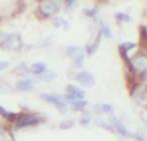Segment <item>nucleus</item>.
Listing matches in <instances>:
<instances>
[{"instance_id": "nucleus-1", "label": "nucleus", "mask_w": 147, "mask_h": 141, "mask_svg": "<svg viewBox=\"0 0 147 141\" xmlns=\"http://www.w3.org/2000/svg\"><path fill=\"white\" fill-rule=\"evenodd\" d=\"M0 45L7 51H19L22 47L21 37L17 33L0 32Z\"/></svg>"}, {"instance_id": "nucleus-2", "label": "nucleus", "mask_w": 147, "mask_h": 141, "mask_svg": "<svg viewBox=\"0 0 147 141\" xmlns=\"http://www.w3.org/2000/svg\"><path fill=\"white\" fill-rule=\"evenodd\" d=\"M61 8V2L59 0H45L39 5V10L45 16H49L57 13Z\"/></svg>"}, {"instance_id": "nucleus-3", "label": "nucleus", "mask_w": 147, "mask_h": 141, "mask_svg": "<svg viewBox=\"0 0 147 141\" xmlns=\"http://www.w3.org/2000/svg\"><path fill=\"white\" fill-rule=\"evenodd\" d=\"M67 55H69L71 59L74 61L76 67H81L84 63V53L79 47H74V45H69L67 49Z\"/></svg>"}, {"instance_id": "nucleus-4", "label": "nucleus", "mask_w": 147, "mask_h": 141, "mask_svg": "<svg viewBox=\"0 0 147 141\" xmlns=\"http://www.w3.org/2000/svg\"><path fill=\"white\" fill-rule=\"evenodd\" d=\"M41 99L49 103H51L55 106H57L61 110H65L67 109V103L65 101V98L61 96H57V95H49V94H41Z\"/></svg>"}, {"instance_id": "nucleus-5", "label": "nucleus", "mask_w": 147, "mask_h": 141, "mask_svg": "<svg viewBox=\"0 0 147 141\" xmlns=\"http://www.w3.org/2000/svg\"><path fill=\"white\" fill-rule=\"evenodd\" d=\"M67 100H83L86 96V93L84 90L76 86H73V85H69L67 87Z\"/></svg>"}, {"instance_id": "nucleus-6", "label": "nucleus", "mask_w": 147, "mask_h": 141, "mask_svg": "<svg viewBox=\"0 0 147 141\" xmlns=\"http://www.w3.org/2000/svg\"><path fill=\"white\" fill-rule=\"evenodd\" d=\"M76 80L82 86L87 87V88H91V87H93L95 85V79L93 77V75L90 74L89 72H86V71L79 73L76 77Z\"/></svg>"}, {"instance_id": "nucleus-7", "label": "nucleus", "mask_w": 147, "mask_h": 141, "mask_svg": "<svg viewBox=\"0 0 147 141\" xmlns=\"http://www.w3.org/2000/svg\"><path fill=\"white\" fill-rule=\"evenodd\" d=\"M39 122V119L32 115H23L17 120L16 128H24V127L32 126Z\"/></svg>"}, {"instance_id": "nucleus-8", "label": "nucleus", "mask_w": 147, "mask_h": 141, "mask_svg": "<svg viewBox=\"0 0 147 141\" xmlns=\"http://www.w3.org/2000/svg\"><path fill=\"white\" fill-rule=\"evenodd\" d=\"M131 67L138 72H144L147 69V61L144 57H139L138 59H135L133 63H131Z\"/></svg>"}, {"instance_id": "nucleus-9", "label": "nucleus", "mask_w": 147, "mask_h": 141, "mask_svg": "<svg viewBox=\"0 0 147 141\" xmlns=\"http://www.w3.org/2000/svg\"><path fill=\"white\" fill-rule=\"evenodd\" d=\"M111 120H112V123H113V125L115 126V128L117 129V131H118L120 134L124 135V136H131V133L128 131L127 127L125 126V125L123 124V123L121 122L119 119H117L116 117H112V118H111Z\"/></svg>"}, {"instance_id": "nucleus-10", "label": "nucleus", "mask_w": 147, "mask_h": 141, "mask_svg": "<svg viewBox=\"0 0 147 141\" xmlns=\"http://www.w3.org/2000/svg\"><path fill=\"white\" fill-rule=\"evenodd\" d=\"M16 87L19 91H22V92H27V91H30L32 88V80H21L19 81L16 84Z\"/></svg>"}, {"instance_id": "nucleus-11", "label": "nucleus", "mask_w": 147, "mask_h": 141, "mask_svg": "<svg viewBox=\"0 0 147 141\" xmlns=\"http://www.w3.org/2000/svg\"><path fill=\"white\" fill-rule=\"evenodd\" d=\"M53 23L55 27H57V28H63V29L69 28V22H67L65 19H63V17L55 16L53 20Z\"/></svg>"}, {"instance_id": "nucleus-12", "label": "nucleus", "mask_w": 147, "mask_h": 141, "mask_svg": "<svg viewBox=\"0 0 147 141\" xmlns=\"http://www.w3.org/2000/svg\"><path fill=\"white\" fill-rule=\"evenodd\" d=\"M57 75L53 71H45V72L39 75V79L45 81V82H51V81L55 80L57 78Z\"/></svg>"}, {"instance_id": "nucleus-13", "label": "nucleus", "mask_w": 147, "mask_h": 141, "mask_svg": "<svg viewBox=\"0 0 147 141\" xmlns=\"http://www.w3.org/2000/svg\"><path fill=\"white\" fill-rule=\"evenodd\" d=\"M45 71H47V67L42 63H34L31 65V72L35 75H40Z\"/></svg>"}, {"instance_id": "nucleus-14", "label": "nucleus", "mask_w": 147, "mask_h": 141, "mask_svg": "<svg viewBox=\"0 0 147 141\" xmlns=\"http://www.w3.org/2000/svg\"><path fill=\"white\" fill-rule=\"evenodd\" d=\"M69 101H71V104L73 105L74 108H76V109L82 110V109H84L85 107L87 106V103L85 102V101H82V100H69Z\"/></svg>"}, {"instance_id": "nucleus-15", "label": "nucleus", "mask_w": 147, "mask_h": 141, "mask_svg": "<svg viewBox=\"0 0 147 141\" xmlns=\"http://www.w3.org/2000/svg\"><path fill=\"white\" fill-rule=\"evenodd\" d=\"M135 47V43H125L121 45V51H123V55H124V57H127V51H130V49H134Z\"/></svg>"}, {"instance_id": "nucleus-16", "label": "nucleus", "mask_w": 147, "mask_h": 141, "mask_svg": "<svg viewBox=\"0 0 147 141\" xmlns=\"http://www.w3.org/2000/svg\"><path fill=\"white\" fill-rule=\"evenodd\" d=\"M0 115H2L3 117H5V118H7V119H13L16 116L13 112H9V111L5 110L2 106H0Z\"/></svg>"}, {"instance_id": "nucleus-17", "label": "nucleus", "mask_w": 147, "mask_h": 141, "mask_svg": "<svg viewBox=\"0 0 147 141\" xmlns=\"http://www.w3.org/2000/svg\"><path fill=\"white\" fill-rule=\"evenodd\" d=\"M101 33L105 35L106 37H111L112 36V32H111V29L108 25L102 24V28H101Z\"/></svg>"}, {"instance_id": "nucleus-18", "label": "nucleus", "mask_w": 147, "mask_h": 141, "mask_svg": "<svg viewBox=\"0 0 147 141\" xmlns=\"http://www.w3.org/2000/svg\"><path fill=\"white\" fill-rule=\"evenodd\" d=\"M99 41H100V36L99 38H97V40L95 41L93 45H91L90 47H88V53H93L97 49H98V45H99Z\"/></svg>"}, {"instance_id": "nucleus-19", "label": "nucleus", "mask_w": 147, "mask_h": 141, "mask_svg": "<svg viewBox=\"0 0 147 141\" xmlns=\"http://www.w3.org/2000/svg\"><path fill=\"white\" fill-rule=\"evenodd\" d=\"M116 17L118 19H120V20H122V21H130L131 20V18H130V16H129V15L125 14V13H121V12H117L116 13Z\"/></svg>"}, {"instance_id": "nucleus-20", "label": "nucleus", "mask_w": 147, "mask_h": 141, "mask_svg": "<svg viewBox=\"0 0 147 141\" xmlns=\"http://www.w3.org/2000/svg\"><path fill=\"white\" fill-rule=\"evenodd\" d=\"M8 65H9L8 61H0V72H1V71H4V69H6L7 67H8Z\"/></svg>"}, {"instance_id": "nucleus-21", "label": "nucleus", "mask_w": 147, "mask_h": 141, "mask_svg": "<svg viewBox=\"0 0 147 141\" xmlns=\"http://www.w3.org/2000/svg\"><path fill=\"white\" fill-rule=\"evenodd\" d=\"M101 110L103 112H109V111L112 110V107L110 105H101Z\"/></svg>"}, {"instance_id": "nucleus-22", "label": "nucleus", "mask_w": 147, "mask_h": 141, "mask_svg": "<svg viewBox=\"0 0 147 141\" xmlns=\"http://www.w3.org/2000/svg\"><path fill=\"white\" fill-rule=\"evenodd\" d=\"M0 141H7L6 135H5V133L3 132L2 129H0Z\"/></svg>"}, {"instance_id": "nucleus-23", "label": "nucleus", "mask_w": 147, "mask_h": 141, "mask_svg": "<svg viewBox=\"0 0 147 141\" xmlns=\"http://www.w3.org/2000/svg\"><path fill=\"white\" fill-rule=\"evenodd\" d=\"M1 89H2V86H1V85H0V90H1Z\"/></svg>"}]
</instances>
